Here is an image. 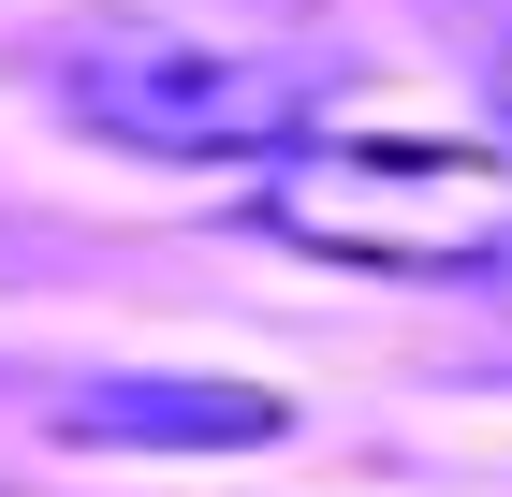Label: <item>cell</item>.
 Masks as SVG:
<instances>
[{
	"label": "cell",
	"mask_w": 512,
	"mask_h": 497,
	"mask_svg": "<svg viewBox=\"0 0 512 497\" xmlns=\"http://www.w3.org/2000/svg\"><path fill=\"white\" fill-rule=\"evenodd\" d=\"M44 103L103 132L132 161H278L337 103V59H293V44H205V30H147V15H103L44 59Z\"/></svg>",
	"instance_id": "cell-1"
},
{
	"label": "cell",
	"mask_w": 512,
	"mask_h": 497,
	"mask_svg": "<svg viewBox=\"0 0 512 497\" xmlns=\"http://www.w3.org/2000/svg\"><path fill=\"white\" fill-rule=\"evenodd\" d=\"M264 220L293 249H337V264H381V278H454L498 249L512 191L483 161H439V147H337V176H278Z\"/></svg>",
	"instance_id": "cell-2"
},
{
	"label": "cell",
	"mask_w": 512,
	"mask_h": 497,
	"mask_svg": "<svg viewBox=\"0 0 512 497\" xmlns=\"http://www.w3.org/2000/svg\"><path fill=\"white\" fill-rule=\"evenodd\" d=\"M293 395L264 381H176V366H118V381L59 395V439H103V454H264Z\"/></svg>",
	"instance_id": "cell-3"
},
{
	"label": "cell",
	"mask_w": 512,
	"mask_h": 497,
	"mask_svg": "<svg viewBox=\"0 0 512 497\" xmlns=\"http://www.w3.org/2000/svg\"><path fill=\"white\" fill-rule=\"evenodd\" d=\"M469 293H498V307H512V220H498V249L469 264Z\"/></svg>",
	"instance_id": "cell-4"
},
{
	"label": "cell",
	"mask_w": 512,
	"mask_h": 497,
	"mask_svg": "<svg viewBox=\"0 0 512 497\" xmlns=\"http://www.w3.org/2000/svg\"><path fill=\"white\" fill-rule=\"evenodd\" d=\"M483 103H498V117H512V30H498V44H483Z\"/></svg>",
	"instance_id": "cell-5"
}]
</instances>
